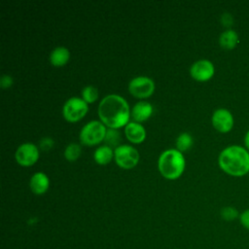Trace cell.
Instances as JSON below:
<instances>
[{"mask_svg":"<svg viewBox=\"0 0 249 249\" xmlns=\"http://www.w3.org/2000/svg\"><path fill=\"white\" fill-rule=\"evenodd\" d=\"M104 124L99 121L89 122L80 132V140L85 145H94L102 141L106 134Z\"/></svg>","mask_w":249,"mask_h":249,"instance_id":"4","label":"cell"},{"mask_svg":"<svg viewBox=\"0 0 249 249\" xmlns=\"http://www.w3.org/2000/svg\"><path fill=\"white\" fill-rule=\"evenodd\" d=\"M239 216L236 208L232 206H226L221 209V217L225 221H233Z\"/></svg>","mask_w":249,"mask_h":249,"instance_id":"21","label":"cell"},{"mask_svg":"<svg viewBox=\"0 0 249 249\" xmlns=\"http://www.w3.org/2000/svg\"><path fill=\"white\" fill-rule=\"evenodd\" d=\"M185 167V159L181 152L175 149L164 151L159 159V169L167 179L178 178Z\"/></svg>","mask_w":249,"mask_h":249,"instance_id":"3","label":"cell"},{"mask_svg":"<svg viewBox=\"0 0 249 249\" xmlns=\"http://www.w3.org/2000/svg\"><path fill=\"white\" fill-rule=\"evenodd\" d=\"M93 158L94 160L99 163V164H106L108 163L112 158H113V151L110 147L108 146H101L99 148H97L94 151L93 154Z\"/></svg>","mask_w":249,"mask_h":249,"instance_id":"16","label":"cell"},{"mask_svg":"<svg viewBox=\"0 0 249 249\" xmlns=\"http://www.w3.org/2000/svg\"><path fill=\"white\" fill-rule=\"evenodd\" d=\"M222 23L225 26H230L232 24V18L230 14H224L222 16Z\"/></svg>","mask_w":249,"mask_h":249,"instance_id":"25","label":"cell"},{"mask_svg":"<svg viewBox=\"0 0 249 249\" xmlns=\"http://www.w3.org/2000/svg\"><path fill=\"white\" fill-rule=\"evenodd\" d=\"M53 145V141L50 137H44L40 140V148L44 151L50 150Z\"/></svg>","mask_w":249,"mask_h":249,"instance_id":"23","label":"cell"},{"mask_svg":"<svg viewBox=\"0 0 249 249\" xmlns=\"http://www.w3.org/2000/svg\"><path fill=\"white\" fill-rule=\"evenodd\" d=\"M218 162L226 173L243 176L249 172V152L241 146H229L220 153Z\"/></svg>","mask_w":249,"mask_h":249,"instance_id":"2","label":"cell"},{"mask_svg":"<svg viewBox=\"0 0 249 249\" xmlns=\"http://www.w3.org/2000/svg\"><path fill=\"white\" fill-rule=\"evenodd\" d=\"M121 140H122L121 133L119 130H117V128L107 129L105 137H104V142H105L106 146H108L110 148H113V147L118 148Z\"/></svg>","mask_w":249,"mask_h":249,"instance_id":"17","label":"cell"},{"mask_svg":"<svg viewBox=\"0 0 249 249\" xmlns=\"http://www.w3.org/2000/svg\"><path fill=\"white\" fill-rule=\"evenodd\" d=\"M98 115L102 123L109 126V128H118L127 123L129 107L122 96L109 94L100 101Z\"/></svg>","mask_w":249,"mask_h":249,"instance_id":"1","label":"cell"},{"mask_svg":"<svg viewBox=\"0 0 249 249\" xmlns=\"http://www.w3.org/2000/svg\"><path fill=\"white\" fill-rule=\"evenodd\" d=\"M239 221H240V224L243 226V228L249 231V209L243 211L239 215Z\"/></svg>","mask_w":249,"mask_h":249,"instance_id":"22","label":"cell"},{"mask_svg":"<svg viewBox=\"0 0 249 249\" xmlns=\"http://www.w3.org/2000/svg\"><path fill=\"white\" fill-rule=\"evenodd\" d=\"M193 145V137L188 132L181 133L176 139V148L179 152L187 151Z\"/></svg>","mask_w":249,"mask_h":249,"instance_id":"18","label":"cell"},{"mask_svg":"<svg viewBox=\"0 0 249 249\" xmlns=\"http://www.w3.org/2000/svg\"><path fill=\"white\" fill-rule=\"evenodd\" d=\"M70 56L69 51L64 47H56L53 49L50 54V60L54 66L64 65Z\"/></svg>","mask_w":249,"mask_h":249,"instance_id":"14","label":"cell"},{"mask_svg":"<svg viewBox=\"0 0 249 249\" xmlns=\"http://www.w3.org/2000/svg\"><path fill=\"white\" fill-rule=\"evenodd\" d=\"M190 73L195 80L204 82L214 75V65L207 59H200L191 66Z\"/></svg>","mask_w":249,"mask_h":249,"instance_id":"9","label":"cell"},{"mask_svg":"<svg viewBox=\"0 0 249 249\" xmlns=\"http://www.w3.org/2000/svg\"><path fill=\"white\" fill-rule=\"evenodd\" d=\"M115 160L123 168H132L139 160L138 152L129 145H121L114 152Z\"/></svg>","mask_w":249,"mask_h":249,"instance_id":"6","label":"cell"},{"mask_svg":"<svg viewBox=\"0 0 249 249\" xmlns=\"http://www.w3.org/2000/svg\"><path fill=\"white\" fill-rule=\"evenodd\" d=\"M88 112V104L84 99L79 97L69 98L63 105L62 113L64 118L69 122H76L82 119Z\"/></svg>","mask_w":249,"mask_h":249,"instance_id":"5","label":"cell"},{"mask_svg":"<svg viewBox=\"0 0 249 249\" xmlns=\"http://www.w3.org/2000/svg\"><path fill=\"white\" fill-rule=\"evenodd\" d=\"M212 124L220 132H229L233 125V117L227 109H217L212 115Z\"/></svg>","mask_w":249,"mask_h":249,"instance_id":"10","label":"cell"},{"mask_svg":"<svg viewBox=\"0 0 249 249\" xmlns=\"http://www.w3.org/2000/svg\"><path fill=\"white\" fill-rule=\"evenodd\" d=\"M155 89V84L152 79L145 77V76H139L136 78H133L129 84H128V90L129 92L139 98H144L150 96Z\"/></svg>","mask_w":249,"mask_h":249,"instance_id":"7","label":"cell"},{"mask_svg":"<svg viewBox=\"0 0 249 249\" xmlns=\"http://www.w3.org/2000/svg\"><path fill=\"white\" fill-rule=\"evenodd\" d=\"M29 187L31 191L36 195L44 194L49 188L48 176L43 172L35 173L29 181Z\"/></svg>","mask_w":249,"mask_h":249,"instance_id":"12","label":"cell"},{"mask_svg":"<svg viewBox=\"0 0 249 249\" xmlns=\"http://www.w3.org/2000/svg\"><path fill=\"white\" fill-rule=\"evenodd\" d=\"M80 155H81V147L76 143H70L65 148L64 157L66 158V160L70 161L77 160L80 157Z\"/></svg>","mask_w":249,"mask_h":249,"instance_id":"19","label":"cell"},{"mask_svg":"<svg viewBox=\"0 0 249 249\" xmlns=\"http://www.w3.org/2000/svg\"><path fill=\"white\" fill-rule=\"evenodd\" d=\"M82 95H83V99L87 103H91L97 99L98 91L96 88H94L93 86H87L83 89Z\"/></svg>","mask_w":249,"mask_h":249,"instance_id":"20","label":"cell"},{"mask_svg":"<svg viewBox=\"0 0 249 249\" xmlns=\"http://www.w3.org/2000/svg\"><path fill=\"white\" fill-rule=\"evenodd\" d=\"M126 138L132 143H140L145 139L144 127L138 123H129L124 127Z\"/></svg>","mask_w":249,"mask_h":249,"instance_id":"11","label":"cell"},{"mask_svg":"<svg viewBox=\"0 0 249 249\" xmlns=\"http://www.w3.org/2000/svg\"><path fill=\"white\" fill-rule=\"evenodd\" d=\"M219 43L222 48L226 50H231L238 43V35L234 30L228 29L220 35Z\"/></svg>","mask_w":249,"mask_h":249,"instance_id":"15","label":"cell"},{"mask_svg":"<svg viewBox=\"0 0 249 249\" xmlns=\"http://www.w3.org/2000/svg\"><path fill=\"white\" fill-rule=\"evenodd\" d=\"M153 113V107L150 103L146 101L137 102L131 111L132 119L136 122L146 121Z\"/></svg>","mask_w":249,"mask_h":249,"instance_id":"13","label":"cell"},{"mask_svg":"<svg viewBox=\"0 0 249 249\" xmlns=\"http://www.w3.org/2000/svg\"><path fill=\"white\" fill-rule=\"evenodd\" d=\"M244 144H245V147L247 148V150L249 151V130L246 132L245 134V137H244Z\"/></svg>","mask_w":249,"mask_h":249,"instance_id":"26","label":"cell"},{"mask_svg":"<svg viewBox=\"0 0 249 249\" xmlns=\"http://www.w3.org/2000/svg\"><path fill=\"white\" fill-rule=\"evenodd\" d=\"M13 84V79L11 76L9 75H3L0 79V85L2 89H7L10 88Z\"/></svg>","mask_w":249,"mask_h":249,"instance_id":"24","label":"cell"},{"mask_svg":"<svg viewBox=\"0 0 249 249\" xmlns=\"http://www.w3.org/2000/svg\"><path fill=\"white\" fill-rule=\"evenodd\" d=\"M17 161L23 166L32 165L39 157L38 148L32 143L21 144L15 154Z\"/></svg>","mask_w":249,"mask_h":249,"instance_id":"8","label":"cell"}]
</instances>
